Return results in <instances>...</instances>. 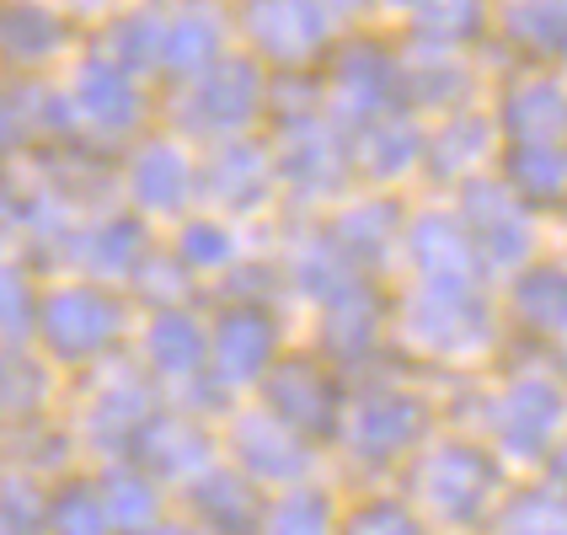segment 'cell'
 <instances>
[{
	"label": "cell",
	"instance_id": "1",
	"mask_svg": "<svg viewBox=\"0 0 567 535\" xmlns=\"http://www.w3.org/2000/svg\"><path fill=\"white\" fill-rule=\"evenodd\" d=\"M455 215L472 236L487 274H519L536 263V209L508 188L498 172H482L455 188Z\"/></svg>",
	"mask_w": 567,
	"mask_h": 535
},
{
	"label": "cell",
	"instance_id": "2",
	"mask_svg": "<svg viewBox=\"0 0 567 535\" xmlns=\"http://www.w3.org/2000/svg\"><path fill=\"white\" fill-rule=\"evenodd\" d=\"M396 70H402V107L408 113L450 119L461 107H476L482 64L472 49H444V43H423L408 32L396 43Z\"/></svg>",
	"mask_w": 567,
	"mask_h": 535
},
{
	"label": "cell",
	"instance_id": "3",
	"mask_svg": "<svg viewBox=\"0 0 567 535\" xmlns=\"http://www.w3.org/2000/svg\"><path fill=\"white\" fill-rule=\"evenodd\" d=\"M487 423H493V440L504 444V455L514 461H540L551 444L563 440L567 423V391L546 370H525L514 375L487 402Z\"/></svg>",
	"mask_w": 567,
	"mask_h": 535
},
{
	"label": "cell",
	"instance_id": "4",
	"mask_svg": "<svg viewBox=\"0 0 567 535\" xmlns=\"http://www.w3.org/2000/svg\"><path fill=\"white\" fill-rule=\"evenodd\" d=\"M402 332L417 348L440 353V359H472L493 343V306L482 289H429L417 284V295L402 311Z\"/></svg>",
	"mask_w": 567,
	"mask_h": 535
},
{
	"label": "cell",
	"instance_id": "5",
	"mask_svg": "<svg viewBox=\"0 0 567 535\" xmlns=\"http://www.w3.org/2000/svg\"><path fill=\"white\" fill-rule=\"evenodd\" d=\"M493 119L504 145H563L567 140V75L563 70H508Z\"/></svg>",
	"mask_w": 567,
	"mask_h": 535
},
{
	"label": "cell",
	"instance_id": "6",
	"mask_svg": "<svg viewBox=\"0 0 567 535\" xmlns=\"http://www.w3.org/2000/svg\"><path fill=\"white\" fill-rule=\"evenodd\" d=\"M487 49L504 54L508 70H563L567 0H498Z\"/></svg>",
	"mask_w": 567,
	"mask_h": 535
},
{
	"label": "cell",
	"instance_id": "7",
	"mask_svg": "<svg viewBox=\"0 0 567 535\" xmlns=\"http://www.w3.org/2000/svg\"><path fill=\"white\" fill-rule=\"evenodd\" d=\"M498 493V461L472 440H444L423 466V498L440 519H476Z\"/></svg>",
	"mask_w": 567,
	"mask_h": 535
},
{
	"label": "cell",
	"instance_id": "8",
	"mask_svg": "<svg viewBox=\"0 0 567 535\" xmlns=\"http://www.w3.org/2000/svg\"><path fill=\"white\" fill-rule=\"evenodd\" d=\"M408 257L417 268V284L429 289H482L487 268L476 257L472 236L455 209H429L408 225Z\"/></svg>",
	"mask_w": 567,
	"mask_h": 535
},
{
	"label": "cell",
	"instance_id": "9",
	"mask_svg": "<svg viewBox=\"0 0 567 535\" xmlns=\"http://www.w3.org/2000/svg\"><path fill=\"white\" fill-rule=\"evenodd\" d=\"M498 151H504V134H498L493 107L482 113V102L461 107V113H450V119H440V124L429 128V172L440 183H450V188L482 177L498 161Z\"/></svg>",
	"mask_w": 567,
	"mask_h": 535
},
{
	"label": "cell",
	"instance_id": "10",
	"mask_svg": "<svg viewBox=\"0 0 567 535\" xmlns=\"http://www.w3.org/2000/svg\"><path fill=\"white\" fill-rule=\"evenodd\" d=\"M508 311L530 338L567 343V263L536 257L519 274H508Z\"/></svg>",
	"mask_w": 567,
	"mask_h": 535
},
{
	"label": "cell",
	"instance_id": "11",
	"mask_svg": "<svg viewBox=\"0 0 567 535\" xmlns=\"http://www.w3.org/2000/svg\"><path fill=\"white\" fill-rule=\"evenodd\" d=\"M498 177H504L530 209H557V204H567V151L563 145H504V151H498Z\"/></svg>",
	"mask_w": 567,
	"mask_h": 535
},
{
	"label": "cell",
	"instance_id": "12",
	"mask_svg": "<svg viewBox=\"0 0 567 535\" xmlns=\"http://www.w3.org/2000/svg\"><path fill=\"white\" fill-rule=\"evenodd\" d=\"M493 11L498 0H423L412 11L408 32L423 43H444V49H487L493 38Z\"/></svg>",
	"mask_w": 567,
	"mask_h": 535
},
{
	"label": "cell",
	"instance_id": "13",
	"mask_svg": "<svg viewBox=\"0 0 567 535\" xmlns=\"http://www.w3.org/2000/svg\"><path fill=\"white\" fill-rule=\"evenodd\" d=\"M364 423H359V434L370 440V450H402V444H412L423 429H429V408L417 402V397H380V402H370V408L359 412Z\"/></svg>",
	"mask_w": 567,
	"mask_h": 535
},
{
	"label": "cell",
	"instance_id": "14",
	"mask_svg": "<svg viewBox=\"0 0 567 535\" xmlns=\"http://www.w3.org/2000/svg\"><path fill=\"white\" fill-rule=\"evenodd\" d=\"M504 535H567V498L551 493H530L514 508H504Z\"/></svg>",
	"mask_w": 567,
	"mask_h": 535
},
{
	"label": "cell",
	"instance_id": "15",
	"mask_svg": "<svg viewBox=\"0 0 567 535\" xmlns=\"http://www.w3.org/2000/svg\"><path fill=\"white\" fill-rule=\"evenodd\" d=\"M353 535H423L412 525L408 514H396V508H370L364 519H359V531Z\"/></svg>",
	"mask_w": 567,
	"mask_h": 535
},
{
	"label": "cell",
	"instance_id": "16",
	"mask_svg": "<svg viewBox=\"0 0 567 535\" xmlns=\"http://www.w3.org/2000/svg\"><path fill=\"white\" fill-rule=\"evenodd\" d=\"M546 461H551V487L567 498V440L551 444V450H546Z\"/></svg>",
	"mask_w": 567,
	"mask_h": 535
},
{
	"label": "cell",
	"instance_id": "17",
	"mask_svg": "<svg viewBox=\"0 0 567 535\" xmlns=\"http://www.w3.org/2000/svg\"><path fill=\"white\" fill-rule=\"evenodd\" d=\"M370 6H380V11H391V17H402V28L412 22V11L423 6V0H370Z\"/></svg>",
	"mask_w": 567,
	"mask_h": 535
},
{
	"label": "cell",
	"instance_id": "18",
	"mask_svg": "<svg viewBox=\"0 0 567 535\" xmlns=\"http://www.w3.org/2000/svg\"><path fill=\"white\" fill-rule=\"evenodd\" d=\"M563 151H567V140H563Z\"/></svg>",
	"mask_w": 567,
	"mask_h": 535
},
{
	"label": "cell",
	"instance_id": "19",
	"mask_svg": "<svg viewBox=\"0 0 567 535\" xmlns=\"http://www.w3.org/2000/svg\"><path fill=\"white\" fill-rule=\"evenodd\" d=\"M563 75H567V64H563Z\"/></svg>",
	"mask_w": 567,
	"mask_h": 535
}]
</instances>
